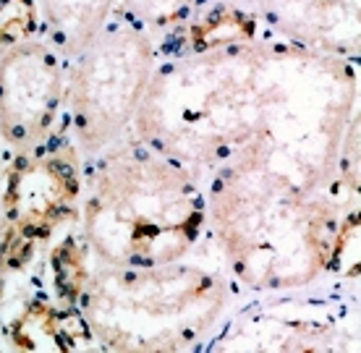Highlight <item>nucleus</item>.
Listing matches in <instances>:
<instances>
[{
	"instance_id": "obj_1",
	"label": "nucleus",
	"mask_w": 361,
	"mask_h": 353,
	"mask_svg": "<svg viewBox=\"0 0 361 353\" xmlns=\"http://www.w3.org/2000/svg\"><path fill=\"white\" fill-rule=\"evenodd\" d=\"M209 220L228 264L252 288H296L335 270L356 212L241 152L220 168Z\"/></svg>"
},
{
	"instance_id": "obj_2",
	"label": "nucleus",
	"mask_w": 361,
	"mask_h": 353,
	"mask_svg": "<svg viewBox=\"0 0 361 353\" xmlns=\"http://www.w3.org/2000/svg\"><path fill=\"white\" fill-rule=\"evenodd\" d=\"M280 53L249 42L154 66L134 116L139 142L189 171L228 165L262 131Z\"/></svg>"
},
{
	"instance_id": "obj_3",
	"label": "nucleus",
	"mask_w": 361,
	"mask_h": 353,
	"mask_svg": "<svg viewBox=\"0 0 361 353\" xmlns=\"http://www.w3.org/2000/svg\"><path fill=\"white\" fill-rule=\"evenodd\" d=\"M204 223L207 202L194 173L142 142L110 152L92 171L82 235L102 264L180 262Z\"/></svg>"
},
{
	"instance_id": "obj_4",
	"label": "nucleus",
	"mask_w": 361,
	"mask_h": 353,
	"mask_svg": "<svg viewBox=\"0 0 361 353\" xmlns=\"http://www.w3.org/2000/svg\"><path fill=\"white\" fill-rule=\"evenodd\" d=\"M226 306V285L186 264L92 267L76 309L105 351H191Z\"/></svg>"
},
{
	"instance_id": "obj_5",
	"label": "nucleus",
	"mask_w": 361,
	"mask_h": 353,
	"mask_svg": "<svg viewBox=\"0 0 361 353\" xmlns=\"http://www.w3.org/2000/svg\"><path fill=\"white\" fill-rule=\"evenodd\" d=\"M154 45L139 29H113L76 55L66 102L84 154H99L123 134L154 71Z\"/></svg>"
},
{
	"instance_id": "obj_6",
	"label": "nucleus",
	"mask_w": 361,
	"mask_h": 353,
	"mask_svg": "<svg viewBox=\"0 0 361 353\" xmlns=\"http://www.w3.org/2000/svg\"><path fill=\"white\" fill-rule=\"evenodd\" d=\"M82 173L71 147L55 152H21L8 165L3 220L18 241H47L61 225L79 218Z\"/></svg>"
},
{
	"instance_id": "obj_7",
	"label": "nucleus",
	"mask_w": 361,
	"mask_h": 353,
	"mask_svg": "<svg viewBox=\"0 0 361 353\" xmlns=\"http://www.w3.org/2000/svg\"><path fill=\"white\" fill-rule=\"evenodd\" d=\"M66 94L63 68L50 45L18 42L0 53V139L16 152L45 142Z\"/></svg>"
},
{
	"instance_id": "obj_8",
	"label": "nucleus",
	"mask_w": 361,
	"mask_h": 353,
	"mask_svg": "<svg viewBox=\"0 0 361 353\" xmlns=\"http://www.w3.org/2000/svg\"><path fill=\"white\" fill-rule=\"evenodd\" d=\"M267 24L304 50L353 55L359 50V0H254Z\"/></svg>"
},
{
	"instance_id": "obj_9",
	"label": "nucleus",
	"mask_w": 361,
	"mask_h": 353,
	"mask_svg": "<svg viewBox=\"0 0 361 353\" xmlns=\"http://www.w3.org/2000/svg\"><path fill=\"white\" fill-rule=\"evenodd\" d=\"M16 351H92L97 340L76 306L53 309L29 304L8 327Z\"/></svg>"
},
{
	"instance_id": "obj_10",
	"label": "nucleus",
	"mask_w": 361,
	"mask_h": 353,
	"mask_svg": "<svg viewBox=\"0 0 361 353\" xmlns=\"http://www.w3.org/2000/svg\"><path fill=\"white\" fill-rule=\"evenodd\" d=\"M113 6L116 0H42V18L53 47L76 58L102 35Z\"/></svg>"
},
{
	"instance_id": "obj_11",
	"label": "nucleus",
	"mask_w": 361,
	"mask_h": 353,
	"mask_svg": "<svg viewBox=\"0 0 361 353\" xmlns=\"http://www.w3.org/2000/svg\"><path fill=\"white\" fill-rule=\"evenodd\" d=\"M254 37H257V18L233 3L215 6L189 27L191 53L249 45V42H254Z\"/></svg>"
},
{
	"instance_id": "obj_12",
	"label": "nucleus",
	"mask_w": 361,
	"mask_h": 353,
	"mask_svg": "<svg viewBox=\"0 0 361 353\" xmlns=\"http://www.w3.org/2000/svg\"><path fill=\"white\" fill-rule=\"evenodd\" d=\"M53 288L66 306H76L92 272V249L84 235H66L50 254Z\"/></svg>"
},
{
	"instance_id": "obj_13",
	"label": "nucleus",
	"mask_w": 361,
	"mask_h": 353,
	"mask_svg": "<svg viewBox=\"0 0 361 353\" xmlns=\"http://www.w3.org/2000/svg\"><path fill=\"white\" fill-rule=\"evenodd\" d=\"M39 27L37 0H0V50L32 39Z\"/></svg>"
},
{
	"instance_id": "obj_14",
	"label": "nucleus",
	"mask_w": 361,
	"mask_h": 353,
	"mask_svg": "<svg viewBox=\"0 0 361 353\" xmlns=\"http://www.w3.org/2000/svg\"><path fill=\"white\" fill-rule=\"evenodd\" d=\"M197 0H121L123 13L139 24L152 29H163L176 24L194 8Z\"/></svg>"
},
{
	"instance_id": "obj_15",
	"label": "nucleus",
	"mask_w": 361,
	"mask_h": 353,
	"mask_svg": "<svg viewBox=\"0 0 361 353\" xmlns=\"http://www.w3.org/2000/svg\"><path fill=\"white\" fill-rule=\"evenodd\" d=\"M0 348H3V343H0Z\"/></svg>"
}]
</instances>
